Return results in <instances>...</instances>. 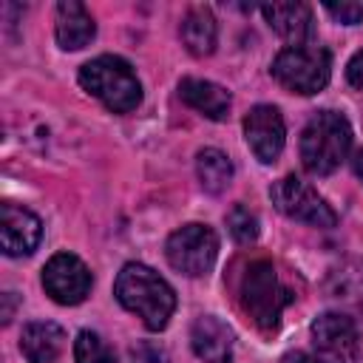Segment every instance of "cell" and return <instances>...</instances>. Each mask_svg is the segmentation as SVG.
<instances>
[{
    "label": "cell",
    "mask_w": 363,
    "mask_h": 363,
    "mask_svg": "<svg viewBox=\"0 0 363 363\" xmlns=\"http://www.w3.org/2000/svg\"><path fill=\"white\" fill-rule=\"evenodd\" d=\"M332 74V57L320 45H289L272 60V77L292 94H318Z\"/></svg>",
    "instance_id": "cell-5"
},
{
    "label": "cell",
    "mask_w": 363,
    "mask_h": 363,
    "mask_svg": "<svg viewBox=\"0 0 363 363\" xmlns=\"http://www.w3.org/2000/svg\"><path fill=\"white\" fill-rule=\"evenodd\" d=\"M179 94H182V99H184L193 111H199L201 116L216 119V122L224 119V116L230 113V105H233L230 91L221 88V85H216V82H210V79L187 77V79H182Z\"/></svg>",
    "instance_id": "cell-15"
},
{
    "label": "cell",
    "mask_w": 363,
    "mask_h": 363,
    "mask_svg": "<svg viewBox=\"0 0 363 363\" xmlns=\"http://www.w3.org/2000/svg\"><path fill=\"white\" fill-rule=\"evenodd\" d=\"M281 363H326V360H320L315 354H306V352H289V354H284Z\"/></svg>",
    "instance_id": "cell-24"
},
{
    "label": "cell",
    "mask_w": 363,
    "mask_h": 363,
    "mask_svg": "<svg viewBox=\"0 0 363 363\" xmlns=\"http://www.w3.org/2000/svg\"><path fill=\"white\" fill-rule=\"evenodd\" d=\"M196 173L207 193H221L233 179V162L218 147H204L196 156Z\"/></svg>",
    "instance_id": "cell-18"
},
{
    "label": "cell",
    "mask_w": 363,
    "mask_h": 363,
    "mask_svg": "<svg viewBox=\"0 0 363 363\" xmlns=\"http://www.w3.org/2000/svg\"><path fill=\"white\" fill-rule=\"evenodd\" d=\"M312 343L332 363H354L360 352L357 326L340 312H323L312 320Z\"/></svg>",
    "instance_id": "cell-9"
},
{
    "label": "cell",
    "mask_w": 363,
    "mask_h": 363,
    "mask_svg": "<svg viewBox=\"0 0 363 363\" xmlns=\"http://www.w3.org/2000/svg\"><path fill=\"white\" fill-rule=\"evenodd\" d=\"M130 363H170V357L159 343L142 340V343H136L130 349Z\"/></svg>",
    "instance_id": "cell-21"
},
{
    "label": "cell",
    "mask_w": 363,
    "mask_h": 363,
    "mask_svg": "<svg viewBox=\"0 0 363 363\" xmlns=\"http://www.w3.org/2000/svg\"><path fill=\"white\" fill-rule=\"evenodd\" d=\"M323 9L335 20L346 23V26H354V23L363 20V3H354V0H346V3H323Z\"/></svg>",
    "instance_id": "cell-22"
},
{
    "label": "cell",
    "mask_w": 363,
    "mask_h": 363,
    "mask_svg": "<svg viewBox=\"0 0 363 363\" xmlns=\"http://www.w3.org/2000/svg\"><path fill=\"white\" fill-rule=\"evenodd\" d=\"M352 147V128L337 111H318L301 133V162L312 176H329Z\"/></svg>",
    "instance_id": "cell-3"
},
{
    "label": "cell",
    "mask_w": 363,
    "mask_h": 363,
    "mask_svg": "<svg viewBox=\"0 0 363 363\" xmlns=\"http://www.w3.org/2000/svg\"><path fill=\"white\" fill-rule=\"evenodd\" d=\"M227 230L238 244H252L258 238V218L244 204H235L227 213Z\"/></svg>",
    "instance_id": "cell-20"
},
{
    "label": "cell",
    "mask_w": 363,
    "mask_h": 363,
    "mask_svg": "<svg viewBox=\"0 0 363 363\" xmlns=\"http://www.w3.org/2000/svg\"><path fill=\"white\" fill-rule=\"evenodd\" d=\"M74 357L77 363H116L113 349L91 329H82L74 340Z\"/></svg>",
    "instance_id": "cell-19"
},
{
    "label": "cell",
    "mask_w": 363,
    "mask_h": 363,
    "mask_svg": "<svg viewBox=\"0 0 363 363\" xmlns=\"http://www.w3.org/2000/svg\"><path fill=\"white\" fill-rule=\"evenodd\" d=\"M190 343H193V352L204 363H230L233 360V332L216 315H201L193 320Z\"/></svg>",
    "instance_id": "cell-12"
},
{
    "label": "cell",
    "mask_w": 363,
    "mask_h": 363,
    "mask_svg": "<svg viewBox=\"0 0 363 363\" xmlns=\"http://www.w3.org/2000/svg\"><path fill=\"white\" fill-rule=\"evenodd\" d=\"M182 43L187 45L190 54L196 57H207L216 51L218 43V26L216 17L207 6H193L187 9L184 20H182Z\"/></svg>",
    "instance_id": "cell-17"
},
{
    "label": "cell",
    "mask_w": 363,
    "mask_h": 363,
    "mask_svg": "<svg viewBox=\"0 0 363 363\" xmlns=\"http://www.w3.org/2000/svg\"><path fill=\"white\" fill-rule=\"evenodd\" d=\"M54 31H57V43L65 51H79L85 48L94 34H96V23L88 14V9L77 0H62L57 6V20H54Z\"/></svg>",
    "instance_id": "cell-14"
},
{
    "label": "cell",
    "mask_w": 363,
    "mask_h": 363,
    "mask_svg": "<svg viewBox=\"0 0 363 363\" xmlns=\"http://www.w3.org/2000/svg\"><path fill=\"white\" fill-rule=\"evenodd\" d=\"M113 295L128 312L142 318V323L153 332L164 329L173 309H176L173 286L159 272H153L150 267L136 264V261H130L119 269L116 284H113Z\"/></svg>",
    "instance_id": "cell-1"
},
{
    "label": "cell",
    "mask_w": 363,
    "mask_h": 363,
    "mask_svg": "<svg viewBox=\"0 0 363 363\" xmlns=\"http://www.w3.org/2000/svg\"><path fill=\"white\" fill-rule=\"evenodd\" d=\"M40 238H43V224L31 210L17 207L11 201H6L0 207V241H3L6 255H11V258L31 255L37 250Z\"/></svg>",
    "instance_id": "cell-11"
},
{
    "label": "cell",
    "mask_w": 363,
    "mask_h": 363,
    "mask_svg": "<svg viewBox=\"0 0 363 363\" xmlns=\"http://www.w3.org/2000/svg\"><path fill=\"white\" fill-rule=\"evenodd\" d=\"M43 286L45 292L62 303V306H77L85 301L91 292V269L71 252H57L51 261L43 267Z\"/></svg>",
    "instance_id": "cell-8"
},
{
    "label": "cell",
    "mask_w": 363,
    "mask_h": 363,
    "mask_svg": "<svg viewBox=\"0 0 363 363\" xmlns=\"http://www.w3.org/2000/svg\"><path fill=\"white\" fill-rule=\"evenodd\" d=\"M269 199L284 216H289L295 221H303L312 227H335V221H337V216L326 204V199L309 182H303L298 176L278 179L269 187Z\"/></svg>",
    "instance_id": "cell-7"
},
{
    "label": "cell",
    "mask_w": 363,
    "mask_h": 363,
    "mask_svg": "<svg viewBox=\"0 0 363 363\" xmlns=\"http://www.w3.org/2000/svg\"><path fill=\"white\" fill-rule=\"evenodd\" d=\"M261 14L272 31L292 45H303L312 37V9L306 3H267Z\"/></svg>",
    "instance_id": "cell-13"
},
{
    "label": "cell",
    "mask_w": 363,
    "mask_h": 363,
    "mask_svg": "<svg viewBox=\"0 0 363 363\" xmlns=\"http://www.w3.org/2000/svg\"><path fill=\"white\" fill-rule=\"evenodd\" d=\"M352 170H354V176L363 182V147L354 150V156H352Z\"/></svg>",
    "instance_id": "cell-26"
},
{
    "label": "cell",
    "mask_w": 363,
    "mask_h": 363,
    "mask_svg": "<svg viewBox=\"0 0 363 363\" xmlns=\"http://www.w3.org/2000/svg\"><path fill=\"white\" fill-rule=\"evenodd\" d=\"M292 301L272 261H252L241 278V309L261 332H275L284 306Z\"/></svg>",
    "instance_id": "cell-4"
},
{
    "label": "cell",
    "mask_w": 363,
    "mask_h": 363,
    "mask_svg": "<svg viewBox=\"0 0 363 363\" xmlns=\"http://www.w3.org/2000/svg\"><path fill=\"white\" fill-rule=\"evenodd\" d=\"M3 301H6V306H3V323H9L11 320V312H14V292H6Z\"/></svg>",
    "instance_id": "cell-25"
},
{
    "label": "cell",
    "mask_w": 363,
    "mask_h": 363,
    "mask_svg": "<svg viewBox=\"0 0 363 363\" xmlns=\"http://www.w3.org/2000/svg\"><path fill=\"white\" fill-rule=\"evenodd\" d=\"M244 139L258 162H264V164L275 162L281 156L284 139H286V125H284L281 111L272 105H255L244 116Z\"/></svg>",
    "instance_id": "cell-10"
},
{
    "label": "cell",
    "mask_w": 363,
    "mask_h": 363,
    "mask_svg": "<svg viewBox=\"0 0 363 363\" xmlns=\"http://www.w3.org/2000/svg\"><path fill=\"white\" fill-rule=\"evenodd\" d=\"M65 346V332L51 320H34L23 329L20 352L28 363H54Z\"/></svg>",
    "instance_id": "cell-16"
},
{
    "label": "cell",
    "mask_w": 363,
    "mask_h": 363,
    "mask_svg": "<svg viewBox=\"0 0 363 363\" xmlns=\"http://www.w3.org/2000/svg\"><path fill=\"white\" fill-rule=\"evenodd\" d=\"M164 255L173 269L182 275H207L218 255V238L207 224H184L170 233L164 244Z\"/></svg>",
    "instance_id": "cell-6"
},
{
    "label": "cell",
    "mask_w": 363,
    "mask_h": 363,
    "mask_svg": "<svg viewBox=\"0 0 363 363\" xmlns=\"http://www.w3.org/2000/svg\"><path fill=\"white\" fill-rule=\"evenodd\" d=\"M79 85L113 113H130L142 102V85L133 68L113 54L88 60L79 68Z\"/></svg>",
    "instance_id": "cell-2"
},
{
    "label": "cell",
    "mask_w": 363,
    "mask_h": 363,
    "mask_svg": "<svg viewBox=\"0 0 363 363\" xmlns=\"http://www.w3.org/2000/svg\"><path fill=\"white\" fill-rule=\"evenodd\" d=\"M346 77H349V82H352L357 91H363V51H357V54L349 60Z\"/></svg>",
    "instance_id": "cell-23"
}]
</instances>
